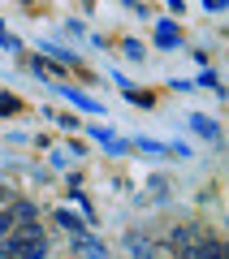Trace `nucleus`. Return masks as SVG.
<instances>
[{"mask_svg": "<svg viewBox=\"0 0 229 259\" xmlns=\"http://www.w3.org/2000/svg\"><path fill=\"white\" fill-rule=\"evenodd\" d=\"M0 250H9L13 259H44L48 242H44V233H39V225L22 221V225H13V229L0 238Z\"/></svg>", "mask_w": 229, "mask_h": 259, "instance_id": "nucleus-1", "label": "nucleus"}, {"mask_svg": "<svg viewBox=\"0 0 229 259\" xmlns=\"http://www.w3.org/2000/svg\"><path fill=\"white\" fill-rule=\"evenodd\" d=\"M156 44L160 48H177V44H182V30H177L173 22H160V26H156Z\"/></svg>", "mask_w": 229, "mask_h": 259, "instance_id": "nucleus-2", "label": "nucleus"}, {"mask_svg": "<svg viewBox=\"0 0 229 259\" xmlns=\"http://www.w3.org/2000/svg\"><path fill=\"white\" fill-rule=\"evenodd\" d=\"M190 259H229V246H220V242H199V250H195Z\"/></svg>", "mask_w": 229, "mask_h": 259, "instance_id": "nucleus-3", "label": "nucleus"}, {"mask_svg": "<svg viewBox=\"0 0 229 259\" xmlns=\"http://www.w3.org/2000/svg\"><path fill=\"white\" fill-rule=\"evenodd\" d=\"M190 125L199 130L203 139H216V125H212V117H203V112H195V117H190Z\"/></svg>", "mask_w": 229, "mask_h": 259, "instance_id": "nucleus-4", "label": "nucleus"}, {"mask_svg": "<svg viewBox=\"0 0 229 259\" xmlns=\"http://www.w3.org/2000/svg\"><path fill=\"white\" fill-rule=\"evenodd\" d=\"M56 221H61L65 229H83V225H78V216H69V212H56Z\"/></svg>", "mask_w": 229, "mask_h": 259, "instance_id": "nucleus-5", "label": "nucleus"}, {"mask_svg": "<svg viewBox=\"0 0 229 259\" xmlns=\"http://www.w3.org/2000/svg\"><path fill=\"white\" fill-rule=\"evenodd\" d=\"M9 229H13V212H0V238H5Z\"/></svg>", "mask_w": 229, "mask_h": 259, "instance_id": "nucleus-6", "label": "nucleus"}, {"mask_svg": "<svg viewBox=\"0 0 229 259\" xmlns=\"http://www.w3.org/2000/svg\"><path fill=\"white\" fill-rule=\"evenodd\" d=\"M0 259H13V255H9V250H0Z\"/></svg>", "mask_w": 229, "mask_h": 259, "instance_id": "nucleus-7", "label": "nucleus"}]
</instances>
